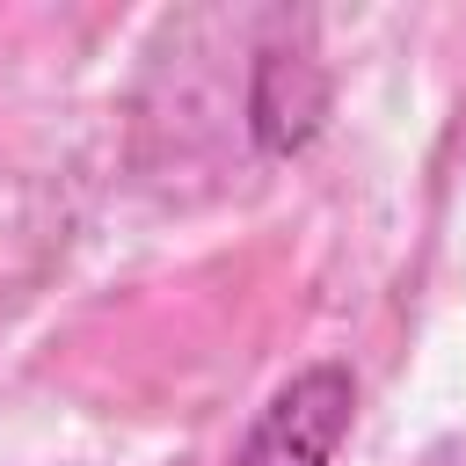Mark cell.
<instances>
[{
    "label": "cell",
    "instance_id": "cell-1",
    "mask_svg": "<svg viewBox=\"0 0 466 466\" xmlns=\"http://www.w3.org/2000/svg\"><path fill=\"white\" fill-rule=\"evenodd\" d=\"M357 415V379L335 357L299 364L248 422V437L226 451V466H335Z\"/></svg>",
    "mask_w": 466,
    "mask_h": 466
},
{
    "label": "cell",
    "instance_id": "cell-2",
    "mask_svg": "<svg viewBox=\"0 0 466 466\" xmlns=\"http://www.w3.org/2000/svg\"><path fill=\"white\" fill-rule=\"evenodd\" d=\"M248 116H255V138L269 153H291L313 116H320V73L313 58H284V51H262L255 66V95H248Z\"/></svg>",
    "mask_w": 466,
    "mask_h": 466
}]
</instances>
